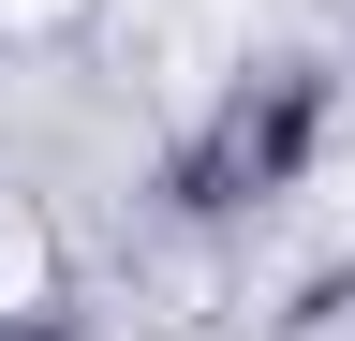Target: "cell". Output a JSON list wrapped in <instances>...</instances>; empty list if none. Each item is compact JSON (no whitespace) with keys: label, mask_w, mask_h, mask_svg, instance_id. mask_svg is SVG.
<instances>
[{"label":"cell","mask_w":355,"mask_h":341,"mask_svg":"<svg viewBox=\"0 0 355 341\" xmlns=\"http://www.w3.org/2000/svg\"><path fill=\"white\" fill-rule=\"evenodd\" d=\"M30 297H44V223L0 193V312H30Z\"/></svg>","instance_id":"cell-1"},{"label":"cell","mask_w":355,"mask_h":341,"mask_svg":"<svg viewBox=\"0 0 355 341\" xmlns=\"http://www.w3.org/2000/svg\"><path fill=\"white\" fill-rule=\"evenodd\" d=\"M74 0H0V45H15V30H60Z\"/></svg>","instance_id":"cell-2"}]
</instances>
